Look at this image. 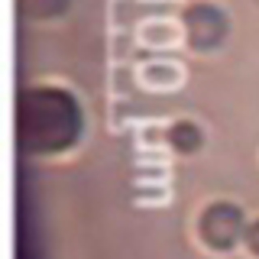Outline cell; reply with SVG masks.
Instances as JSON below:
<instances>
[{"mask_svg":"<svg viewBox=\"0 0 259 259\" xmlns=\"http://www.w3.org/2000/svg\"><path fill=\"white\" fill-rule=\"evenodd\" d=\"M201 230H204V240L217 249H227L237 243V237L243 233V217L233 204H210L204 221H201Z\"/></svg>","mask_w":259,"mask_h":259,"instance_id":"cell-1","label":"cell"},{"mask_svg":"<svg viewBox=\"0 0 259 259\" xmlns=\"http://www.w3.org/2000/svg\"><path fill=\"white\" fill-rule=\"evenodd\" d=\"M246 243H249V249H253V253H259V221L253 227H246Z\"/></svg>","mask_w":259,"mask_h":259,"instance_id":"cell-3","label":"cell"},{"mask_svg":"<svg viewBox=\"0 0 259 259\" xmlns=\"http://www.w3.org/2000/svg\"><path fill=\"white\" fill-rule=\"evenodd\" d=\"M168 140H172L175 149H182V152H194V149L201 146V130L194 126L191 120H182V123H175V126H172Z\"/></svg>","mask_w":259,"mask_h":259,"instance_id":"cell-2","label":"cell"}]
</instances>
